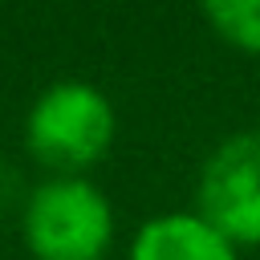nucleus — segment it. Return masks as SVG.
I'll return each instance as SVG.
<instances>
[{
	"instance_id": "20e7f679",
	"label": "nucleus",
	"mask_w": 260,
	"mask_h": 260,
	"mask_svg": "<svg viewBox=\"0 0 260 260\" xmlns=\"http://www.w3.org/2000/svg\"><path fill=\"white\" fill-rule=\"evenodd\" d=\"M130 260H236V244L199 211H171L138 228Z\"/></svg>"
},
{
	"instance_id": "f03ea898",
	"label": "nucleus",
	"mask_w": 260,
	"mask_h": 260,
	"mask_svg": "<svg viewBox=\"0 0 260 260\" xmlns=\"http://www.w3.org/2000/svg\"><path fill=\"white\" fill-rule=\"evenodd\" d=\"M110 236L114 211L106 195L81 175L37 187L24 207V240L37 260H102Z\"/></svg>"
},
{
	"instance_id": "7ed1b4c3",
	"label": "nucleus",
	"mask_w": 260,
	"mask_h": 260,
	"mask_svg": "<svg viewBox=\"0 0 260 260\" xmlns=\"http://www.w3.org/2000/svg\"><path fill=\"white\" fill-rule=\"evenodd\" d=\"M199 215L232 244H260V134H236L207 158Z\"/></svg>"
},
{
	"instance_id": "f257e3e1",
	"label": "nucleus",
	"mask_w": 260,
	"mask_h": 260,
	"mask_svg": "<svg viewBox=\"0 0 260 260\" xmlns=\"http://www.w3.org/2000/svg\"><path fill=\"white\" fill-rule=\"evenodd\" d=\"M24 138H28V150L37 154V162L61 171V179H65V175L85 171L89 162H98L110 150L114 110L102 89H93L85 81H57L32 102Z\"/></svg>"
},
{
	"instance_id": "39448f33",
	"label": "nucleus",
	"mask_w": 260,
	"mask_h": 260,
	"mask_svg": "<svg viewBox=\"0 0 260 260\" xmlns=\"http://www.w3.org/2000/svg\"><path fill=\"white\" fill-rule=\"evenodd\" d=\"M203 12L232 45L260 49V0H223V4H207Z\"/></svg>"
}]
</instances>
